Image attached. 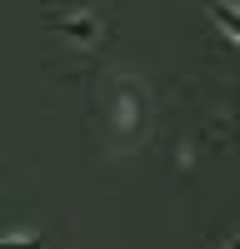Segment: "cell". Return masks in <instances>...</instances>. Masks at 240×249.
<instances>
[{
    "mask_svg": "<svg viewBox=\"0 0 240 249\" xmlns=\"http://www.w3.org/2000/svg\"><path fill=\"white\" fill-rule=\"evenodd\" d=\"M0 249H45L40 239H10V244H0Z\"/></svg>",
    "mask_w": 240,
    "mask_h": 249,
    "instance_id": "obj_1",
    "label": "cell"
}]
</instances>
